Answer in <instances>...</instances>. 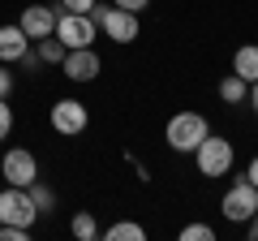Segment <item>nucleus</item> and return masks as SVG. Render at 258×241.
Segmentation results:
<instances>
[{
    "instance_id": "obj_1",
    "label": "nucleus",
    "mask_w": 258,
    "mask_h": 241,
    "mask_svg": "<svg viewBox=\"0 0 258 241\" xmlns=\"http://www.w3.org/2000/svg\"><path fill=\"white\" fill-rule=\"evenodd\" d=\"M194 159H198V172H203V176H228V172H232V159H237V151H232L228 138L207 134V138L194 147Z\"/></svg>"
},
{
    "instance_id": "obj_2",
    "label": "nucleus",
    "mask_w": 258,
    "mask_h": 241,
    "mask_svg": "<svg viewBox=\"0 0 258 241\" xmlns=\"http://www.w3.org/2000/svg\"><path fill=\"white\" fill-rule=\"evenodd\" d=\"M207 116H198V112H176L172 120H168V130H164V138H168V147L172 151H181V155H194V147L207 138Z\"/></svg>"
},
{
    "instance_id": "obj_3",
    "label": "nucleus",
    "mask_w": 258,
    "mask_h": 241,
    "mask_svg": "<svg viewBox=\"0 0 258 241\" xmlns=\"http://www.w3.org/2000/svg\"><path fill=\"white\" fill-rule=\"evenodd\" d=\"M91 22L103 30V35L112 39V43H134L138 39V13H129V9H116V5H95L91 9Z\"/></svg>"
},
{
    "instance_id": "obj_4",
    "label": "nucleus",
    "mask_w": 258,
    "mask_h": 241,
    "mask_svg": "<svg viewBox=\"0 0 258 241\" xmlns=\"http://www.w3.org/2000/svg\"><path fill=\"white\" fill-rule=\"evenodd\" d=\"M220 211H224V220H232V224H245L249 215L258 211V186H249V181H245V172H241L237 181L228 186V194H224Z\"/></svg>"
},
{
    "instance_id": "obj_5",
    "label": "nucleus",
    "mask_w": 258,
    "mask_h": 241,
    "mask_svg": "<svg viewBox=\"0 0 258 241\" xmlns=\"http://www.w3.org/2000/svg\"><path fill=\"white\" fill-rule=\"evenodd\" d=\"M95 30H99V26H95V22H91V13H56V30H52V35L56 39H60V43L64 47H91L95 43Z\"/></svg>"
},
{
    "instance_id": "obj_6",
    "label": "nucleus",
    "mask_w": 258,
    "mask_h": 241,
    "mask_svg": "<svg viewBox=\"0 0 258 241\" xmlns=\"http://www.w3.org/2000/svg\"><path fill=\"white\" fill-rule=\"evenodd\" d=\"M35 220H39V211H35V203H30V194L22 186H9L0 194V224H22V228H30Z\"/></svg>"
},
{
    "instance_id": "obj_7",
    "label": "nucleus",
    "mask_w": 258,
    "mask_h": 241,
    "mask_svg": "<svg viewBox=\"0 0 258 241\" xmlns=\"http://www.w3.org/2000/svg\"><path fill=\"white\" fill-rule=\"evenodd\" d=\"M86 120H91L86 103H78V99H56L52 103V130L64 134V138H78L86 130Z\"/></svg>"
},
{
    "instance_id": "obj_8",
    "label": "nucleus",
    "mask_w": 258,
    "mask_h": 241,
    "mask_svg": "<svg viewBox=\"0 0 258 241\" xmlns=\"http://www.w3.org/2000/svg\"><path fill=\"white\" fill-rule=\"evenodd\" d=\"M0 176H5L9 186H22V190H26L30 181H35V176H39V164H35V155H30V151L13 147L9 155L0 159Z\"/></svg>"
},
{
    "instance_id": "obj_9",
    "label": "nucleus",
    "mask_w": 258,
    "mask_h": 241,
    "mask_svg": "<svg viewBox=\"0 0 258 241\" xmlns=\"http://www.w3.org/2000/svg\"><path fill=\"white\" fill-rule=\"evenodd\" d=\"M60 69H64L69 82H91V78L99 74V56H95V47H69L64 61H60Z\"/></svg>"
},
{
    "instance_id": "obj_10",
    "label": "nucleus",
    "mask_w": 258,
    "mask_h": 241,
    "mask_svg": "<svg viewBox=\"0 0 258 241\" xmlns=\"http://www.w3.org/2000/svg\"><path fill=\"white\" fill-rule=\"evenodd\" d=\"M18 26L26 30V39L35 43V39H43V35H52V30H56V9H52V5H26Z\"/></svg>"
},
{
    "instance_id": "obj_11",
    "label": "nucleus",
    "mask_w": 258,
    "mask_h": 241,
    "mask_svg": "<svg viewBox=\"0 0 258 241\" xmlns=\"http://www.w3.org/2000/svg\"><path fill=\"white\" fill-rule=\"evenodd\" d=\"M26 47H30V39L22 26H0V65H18Z\"/></svg>"
},
{
    "instance_id": "obj_12",
    "label": "nucleus",
    "mask_w": 258,
    "mask_h": 241,
    "mask_svg": "<svg viewBox=\"0 0 258 241\" xmlns=\"http://www.w3.org/2000/svg\"><path fill=\"white\" fill-rule=\"evenodd\" d=\"M232 74L245 82H258V43H245L232 52Z\"/></svg>"
},
{
    "instance_id": "obj_13",
    "label": "nucleus",
    "mask_w": 258,
    "mask_h": 241,
    "mask_svg": "<svg viewBox=\"0 0 258 241\" xmlns=\"http://www.w3.org/2000/svg\"><path fill=\"white\" fill-rule=\"evenodd\" d=\"M245 95H249V82H245V78H237V74H224V78H220V99H224V103H245Z\"/></svg>"
},
{
    "instance_id": "obj_14",
    "label": "nucleus",
    "mask_w": 258,
    "mask_h": 241,
    "mask_svg": "<svg viewBox=\"0 0 258 241\" xmlns=\"http://www.w3.org/2000/svg\"><path fill=\"white\" fill-rule=\"evenodd\" d=\"M35 52H39V61H43V65H60L69 47H64L56 35H43V39H35Z\"/></svg>"
},
{
    "instance_id": "obj_15",
    "label": "nucleus",
    "mask_w": 258,
    "mask_h": 241,
    "mask_svg": "<svg viewBox=\"0 0 258 241\" xmlns=\"http://www.w3.org/2000/svg\"><path fill=\"white\" fill-rule=\"evenodd\" d=\"M103 237H108V241H142V237H147V228H142V224H134V220H116Z\"/></svg>"
},
{
    "instance_id": "obj_16",
    "label": "nucleus",
    "mask_w": 258,
    "mask_h": 241,
    "mask_svg": "<svg viewBox=\"0 0 258 241\" xmlns=\"http://www.w3.org/2000/svg\"><path fill=\"white\" fill-rule=\"evenodd\" d=\"M26 194H30V203H35V211H39V215H47V211L56 207V194H52L47 186H39V176L26 186Z\"/></svg>"
},
{
    "instance_id": "obj_17",
    "label": "nucleus",
    "mask_w": 258,
    "mask_h": 241,
    "mask_svg": "<svg viewBox=\"0 0 258 241\" xmlns=\"http://www.w3.org/2000/svg\"><path fill=\"white\" fill-rule=\"evenodd\" d=\"M69 228H74V237H78V241H91V237H99V224H95V215H91V211H78Z\"/></svg>"
},
{
    "instance_id": "obj_18",
    "label": "nucleus",
    "mask_w": 258,
    "mask_h": 241,
    "mask_svg": "<svg viewBox=\"0 0 258 241\" xmlns=\"http://www.w3.org/2000/svg\"><path fill=\"white\" fill-rule=\"evenodd\" d=\"M211 237H215L211 224H185L181 228V241H211Z\"/></svg>"
},
{
    "instance_id": "obj_19",
    "label": "nucleus",
    "mask_w": 258,
    "mask_h": 241,
    "mask_svg": "<svg viewBox=\"0 0 258 241\" xmlns=\"http://www.w3.org/2000/svg\"><path fill=\"white\" fill-rule=\"evenodd\" d=\"M30 228H22V224H0V241H26Z\"/></svg>"
},
{
    "instance_id": "obj_20",
    "label": "nucleus",
    "mask_w": 258,
    "mask_h": 241,
    "mask_svg": "<svg viewBox=\"0 0 258 241\" xmlns=\"http://www.w3.org/2000/svg\"><path fill=\"white\" fill-rule=\"evenodd\" d=\"M9 130H13V108H9V99H0V142L9 138Z\"/></svg>"
},
{
    "instance_id": "obj_21",
    "label": "nucleus",
    "mask_w": 258,
    "mask_h": 241,
    "mask_svg": "<svg viewBox=\"0 0 258 241\" xmlns=\"http://www.w3.org/2000/svg\"><path fill=\"white\" fill-rule=\"evenodd\" d=\"M60 9H64V13H91L95 0H60Z\"/></svg>"
},
{
    "instance_id": "obj_22",
    "label": "nucleus",
    "mask_w": 258,
    "mask_h": 241,
    "mask_svg": "<svg viewBox=\"0 0 258 241\" xmlns=\"http://www.w3.org/2000/svg\"><path fill=\"white\" fill-rule=\"evenodd\" d=\"M112 5H116V9H129V13H142L151 0H112Z\"/></svg>"
},
{
    "instance_id": "obj_23",
    "label": "nucleus",
    "mask_w": 258,
    "mask_h": 241,
    "mask_svg": "<svg viewBox=\"0 0 258 241\" xmlns=\"http://www.w3.org/2000/svg\"><path fill=\"white\" fill-rule=\"evenodd\" d=\"M9 91H13V74L0 65V99H9Z\"/></svg>"
},
{
    "instance_id": "obj_24",
    "label": "nucleus",
    "mask_w": 258,
    "mask_h": 241,
    "mask_svg": "<svg viewBox=\"0 0 258 241\" xmlns=\"http://www.w3.org/2000/svg\"><path fill=\"white\" fill-rule=\"evenodd\" d=\"M245 181H249V186H258V155L249 159V168H245Z\"/></svg>"
},
{
    "instance_id": "obj_25",
    "label": "nucleus",
    "mask_w": 258,
    "mask_h": 241,
    "mask_svg": "<svg viewBox=\"0 0 258 241\" xmlns=\"http://www.w3.org/2000/svg\"><path fill=\"white\" fill-rule=\"evenodd\" d=\"M245 228H249V241H258V211H254V215L245 220Z\"/></svg>"
},
{
    "instance_id": "obj_26",
    "label": "nucleus",
    "mask_w": 258,
    "mask_h": 241,
    "mask_svg": "<svg viewBox=\"0 0 258 241\" xmlns=\"http://www.w3.org/2000/svg\"><path fill=\"white\" fill-rule=\"evenodd\" d=\"M245 99H249V108L258 112V82H249V95H245Z\"/></svg>"
}]
</instances>
